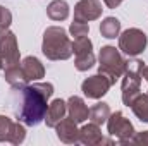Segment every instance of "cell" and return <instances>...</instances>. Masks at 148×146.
I'll use <instances>...</instances> for the list:
<instances>
[{"label": "cell", "instance_id": "25", "mask_svg": "<svg viewBox=\"0 0 148 146\" xmlns=\"http://www.w3.org/2000/svg\"><path fill=\"white\" fill-rule=\"evenodd\" d=\"M10 23H12V12L7 7L0 5V29H9Z\"/></svg>", "mask_w": 148, "mask_h": 146}, {"label": "cell", "instance_id": "6", "mask_svg": "<svg viewBox=\"0 0 148 146\" xmlns=\"http://www.w3.org/2000/svg\"><path fill=\"white\" fill-rule=\"evenodd\" d=\"M107 129H109V134L114 136V138H117V141L121 145L131 143L133 136L136 134L134 126L131 124L129 119L124 117L122 112H114V113H110V117L107 119Z\"/></svg>", "mask_w": 148, "mask_h": 146}, {"label": "cell", "instance_id": "1", "mask_svg": "<svg viewBox=\"0 0 148 146\" xmlns=\"http://www.w3.org/2000/svg\"><path fill=\"white\" fill-rule=\"evenodd\" d=\"M19 91V102L14 108L16 117L26 126H38L45 120L48 100L53 95V84L50 83H33L31 86H24Z\"/></svg>", "mask_w": 148, "mask_h": 146}, {"label": "cell", "instance_id": "20", "mask_svg": "<svg viewBox=\"0 0 148 146\" xmlns=\"http://www.w3.org/2000/svg\"><path fill=\"white\" fill-rule=\"evenodd\" d=\"M74 65H76V69H77V71H81V72H84V71L91 69V67L95 65V55H93V52L90 50V52L76 53Z\"/></svg>", "mask_w": 148, "mask_h": 146}, {"label": "cell", "instance_id": "12", "mask_svg": "<svg viewBox=\"0 0 148 146\" xmlns=\"http://www.w3.org/2000/svg\"><path fill=\"white\" fill-rule=\"evenodd\" d=\"M67 113L77 124H81V122L90 119V108L84 103V100L79 98V96H71L67 100Z\"/></svg>", "mask_w": 148, "mask_h": 146}, {"label": "cell", "instance_id": "5", "mask_svg": "<svg viewBox=\"0 0 148 146\" xmlns=\"http://www.w3.org/2000/svg\"><path fill=\"white\" fill-rule=\"evenodd\" d=\"M148 45V36L145 31L138 28H129L119 35V50L127 57H138L145 52Z\"/></svg>", "mask_w": 148, "mask_h": 146}, {"label": "cell", "instance_id": "17", "mask_svg": "<svg viewBox=\"0 0 148 146\" xmlns=\"http://www.w3.org/2000/svg\"><path fill=\"white\" fill-rule=\"evenodd\" d=\"M100 33L107 40H114L121 35V21L117 17H105L100 23Z\"/></svg>", "mask_w": 148, "mask_h": 146}, {"label": "cell", "instance_id": "27", "mask_svg": "<svg viewBox=\"0 0 148 146\" xmlns=\"http://www.w3.org/2000/svg\"><path fill=\"white\" fill-rule=\"evenodd\" d=\"M122 2H124V0H103V3H105L109 9H115V7H119Z\"/></svg>", "mask_w": 148, "mask_h": 146}, {"label": "cell", "instance_id": "23", "mask_svg": "<svg viewBox=\"0 0 148 146\" xmlns=\"http://www.w3.org/2000/svg\"><path fill=\"white\" fill-rule=\"evenodd\" d=\"M93 50V43L88 36H83V38H74L73 41V53H81V52H90Z\"/></svg>", "mask_w": 148, "mask_h": 146}, {"label": "cell", "instance_id": "9", "mask_svg": "<svg viewBox=\"0 0 148 146\" xmlns=\"http://www.w3.org/2000/svg\"><path fill=\"white\" fill-rule=\"evenodd\" d=\"M102 2L100 0H79L74 5V19L90 23L102 16Z\"/></svg>", "mask_w": 148, "mask_h": 146}, {"label": "cell", "instance_id": "14", "mask_svg": "<svg viewBox=\"0 0 148 146\" xmlns=\"http://www.w3.org/2000/svg\"><path fill=\"white\" fill-rule=\"evenodd\" d=\"M21 67H23V71H24L26 77H28L29 81H38V79H41V77L45 76V67H43V64L40 62V59L33 57V55L23 59Z\"/></svg>", "mask_w": 148, "mask_h": 146}, {"label": "cell", "instance_id": "10", "mask_svg": "<svg viewBox=\"0 0 148 146\" xmlns=\"http://www.w3.org/2000/svg\"><path fill=\"white\" fill-rule=\"evenodd\" d=\"M55 132H57V138L66 143V145H74V143H79V129H77V122L73 120L71 117H64L55 127Z\"/></svg>", "mask_w": 148, "mask_h": 146}, {"label": "cell", "instance_id": "22", "mask_svg": "<svg viewBox=\"0 0 148 146\" xmlns=\"http://www.w3.org/2000/svg\"><path fill=\"white\" fill-rule=\"evenodd\" d=\"M69 33H71V36H74V38L88 36L90 26H88V23H83V21H76V19H74V23H71V26H69Z\"/></svg>", "mask_w": 148, "mask_h": 146}, {"label": "cell", "instance_id": "7", "mask_svg": "<svg viewBox=\"0 0 148 146\" xmlns=\"http://www.w3.org/2000/svg\"><path fill=\"white\" fill-rule=\"evenodd\" d=\"M0 60L5 67L17 65L21 60L17 38L10 29H0Z\"/></svg>", "mask_w": 148, "mask_h": 146}, {"label": "cell", "instance_id": "19", "mask_svg": "<svg viewBox=\"0 0 148 146\" xmlns=\"http://www.w3.org/2000/svg\"><path fill=\"white\" fill-rule=\"evenodd\" d=\"M131 108H133V113H134L141 122H147L148 124V93L147 95L140 93V95L133 100Z\"/></svg>", "mask_w": 148, "mask_h": 146}, {"label": "cell", "instance_id": "15", "mask_svg": "<svg viewBox=\"0 0 148 146\" xmlns=\"http://www.w3.org/2000/svg\"><path fill=\"white\" fill-rule=\"evenodd\" d=\"M3 77H5V81H7L14 89H21V88L28 86V81H29L19 64H17V65H12V67H5Z\"/></svg>", "mask_w": 148, "mask_h": 146}, {"label": "cell", "instance_id": "2", "mask_svg": "<svg viewBox=\"0 0 148 146\" xmlns=\"http://www.w3.org/2000/svg\"><path fill=\"white\" fill-rule=\"evenodd\" d=\"M41 52L48 60H67L73 57V41L60 26H50L43 33Z\"/></svg>", "mask_w": 148, "mask_h": 146}, {"label": "cell", "instance_id": "24", "mask_svg": "<svg viewBox=\"0 0 148 146\" xmlns=\"http://www.w3.org/2000/svg\"><path fill=\"white\" fill-rule=\"evenodd\" d=\"M12 119H9L7 115H0V143L7 141L9 143V136L12 131Z\"/></svg>", "mask_w": 148, "mask_h": 146}, {"label": "cell", "instance_id": "18", "mask_svg": "<svg viewBox=\"0 0 148 146\" xmlns=\"http://www.w3.org/2000/svg\"><path fill=\"white\" fill-rule=\"evenodd\" d=\"M109 117H110V107L105 102H98L97 105H93L90 108V120L95 122V124H98V126L105 124Z\"/></svg>", "mask_w": 148, "mask_h": 146}, {"label": "cell", "instance_id": "11", "mask_svg": "<svg viewBox=\"0 0 148 146\" xmlns=\"http://www.w3.org/2000/svg\"><path fill=\"white\" fill-rule=\"evenodd\" d=\"M67 113V102L57 98L53 100L52 103H48V108H47V115H45V122H47V127H55Z\"/></svg>", "mask_w": 148, "mask_h": 146}, {"label": "cell", "instance_id": "21", "mask_svg": "<svg viewBox=\"0 0 148 146\" xmlns=\"http://www.w3.org/2000/svg\"><path fill=\"white\" fill-rule=\"evenodd\" d=\"M24 139H26V129H24V126L19 124V122H14V124H12L10 136H9V143H12V145H21Z\"/></svg>", "mask_w": 148, "mask_h": 146}, {"label": "cell", "instance_id": "26", "mask_svg": "<svg viewBox=\"0 0 148 146\" xmlns=\"http://www.w3.org/2000/svg\"><path fill=\"white\" fill-rule=\"evenodd\" d=\"M131 143L134 145H148V131H143V132H136L131 139Z\"/></svg>", "mask_w": 148, "mask_h": 146}, {"label": "cell", "instance_id": "13", "mask_svg": "<svg viewBox=\"0 0 148 146\" xmlns=\"http://www.w3.org/2000/svg\"><path fill=\"white\" fill-rule=\"evenodd\" d=\"M103 136L100 131V126L91 122V124H84L79 129V143L88 146H95V145H102Z\"/></svg>", "mask_w": 148, "mask_h": 146}, {"label": "cell", "instance_id": "8", "mask_svg": "<svg viewBox=\"0 0 148 146\" xmlns=\"http://www.w3.org/2000/svg\"><path fill=\"white\" fill-rule=\"evenodd\" d=\"M112 83L110 79L103 74H95V76H90L86 77L83 83H81V91L84 93V96L91 98V100H100L102 96H105L110 89Z\"/></svg>", "mask_w": 148, "mask_h": 146}, {"label": "cell", "instance_id": "29", "mask_svg": "<svg viewBox=\"0 0 148 146\" xmlns=\"http://www.w3.org/2000/svg\"><path fill=\"white\" fill-rule=\"evenodd\" d=\"M2 69H3V64H2V60H0V71H2Z\"/></svg>", "mask_w": 148, "mask_h": 146}, {"label": "cell", "instance_id": "16", "mask_svg": "<svg viewBox=\"0 0 148 146\" xmlns=\"http://www.w3.org/2000/svg\"><path fill=\"white\" fill-rule=\"evenodd\" d=\"M69 3L66 0H52L47 7V14L52 21H66L69 17Z\"/></svg>", "mask_w": 148, "mask_h": 146}, {"label": "cell", "instance_id": "4", "mask_svg": "<svg viewBox=\"0 0 148 146\" xmlns=\"http://www.w3.org/2000/svg\"><path fill=\"white\" fill-rule=\"evenodd\" d=\"M143 69H145V62L140 59L126 62V71L122 74V103L126 107H131L133 100L140 95Z\"/></svg>", "mask_w": 148, "mask_h": 146}, {"label": "cell", "instance_id": "28", "mask_svg": "<svg viewBox=\"0 0 148 146\" xmlns=\"http://www.w3.org/2000/svg\"><path fill=\"white\" fill-rule=\"evenodd\" d=\"M141 77H145V81L148 83V65H145V69H143V72H141Z\"/></svg>", "mask_w": 148, "mask_h": 146}, {"label": "cell", "instance_id": "3", "mask_svg": "<svg viewBox=\"0 0 148 146\" xmlns=\"http://www.w3.org/2000/svg\"><path fill=\"white\" fill-rule=\"evenodd\" d=\"M98 72L107 76L110 79L112 84H115V81L119 77H122V74L126 71V62L124 57L121 55L119 48L112 46V45H107V46H102L100 53H98Z\"/></svg>", "mask_w": 148, "mask_h": 146}]
</instances>
